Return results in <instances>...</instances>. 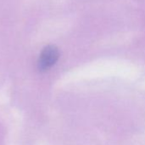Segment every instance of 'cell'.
I'll return each mask as SVG.
<instances>
[{"label": "cell", "mask_w": 145, "mask_h": 145, "mask_svg": "<svg viewBox=\"0 0 145 145\" xmlns=\"http://www.w3.org/2000/svg\"><path fill=\"white\" fill-rule=\"evenodd\" d=\"M59 57V52L57 47L54 45L46 46L41 52L38 60V69L46 71L54 66Z\"/></svg>", "instance_id": "6da1fadb"}]
</instances>
